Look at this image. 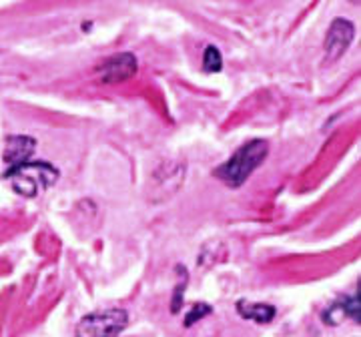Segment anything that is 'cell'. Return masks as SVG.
Returning <instances> with one entry per match:
<instances>
[{
	"label": "cell",
	"instance_id": "cell-7",
	"mask_svg": "<svg viewBox=\"0 0 361 337\" xmlns=\"http://www.w3.org/2000/svg\"><path fill=\"white\" fill-rule=\"evenodd\" d=\"M37 147V141L33 137H24V135H17V137H8L6 139V149H4V161L15 167L24 163Z\"/></svg>",
	"mask_w": 361,
	"mask_h": 337
},
{
	"label": "cell",
	"instance_id": "cell-4",
	"mask_svg": "<svg viewBox=\"0 0 361 337\" xmlns=\"http://www.w3.org/2000/svg\"><path fill=\"white\" fill-rule=\"evenodd\" d=\"M353 33L355 31L349 20L337 19L331 22L327 38H325V60L327 62H335L347 51V46L353 40Z\"/></svg>",
	"mask_w": 361,
	"mask_h": 337
},
{
	"label": "cell",
	"instance_id": "cell-1",
	"mask_svg": "<svg viewBox=\"0 0 361 337\" xmlns=\"http://www.w3.org/2000/svg\"><path fill=\"white\" fill-rule=\"evenodd\" d=\"M267 153H269L267 141H261V139L251 141L239 150H235V155L227 163L215 168V177L227 187H241L249 179V175L265 161Z\"/></svg>",
	"mask_w": 361,
	"mask_h": 337
},
{
	"label": "cell",
	"instance_id": "cell-5",
	"mask_svg": "<svg viewBox=\"0 0 361 337\" xmlns=\"http://www.w3.org/2000/svg\"><path fill=\"white\" fill-rule=\"evenodd\" d=\"M98 73L105 83H123L137 73V58L131 53L114 55L100 64Z\"/></svg>",
	"mask_w": 361,
	"mask_h": 337
},
{
	"label": "cell",
	"instance_id": "cell-9",
	"mask_svg": "<svg viewBox=\"0 0 361 337\" xmlns=\"http://www.w3.org/2000/svg\"><path fill=\"white\" fill-rule=\"evenodd\" d=\"M203 64H205V71L207 73H219L221 67H223V58L217 46H207L205 49V56H203Z\"/></svg>",
	"mask_w": 361,
	"mask_h": 337
},
{
	"label": "cell",
	"instance_id": "cell-2",
	"mask_svg": "<svg viewBox=\"0 0 361 337\" xmlns=\"http://www.w3.org/2000/svg\"><path fill=\"white\" fill-rule=\"evenodd\" d=\"M4 177L10 181V185L19 195L37 197L57 183L58 171L46 161H24L8 168Z\"/></svg>",
	"mask_w": 361,
	"mask_h": 337
},
{
	"label": "cell",
	"instance_id": "cell-10",
	"mask_svg": "<svg viewBox=\"0 0 361 337\" xmlns=\"http://www.w3.org/2000/svg\"><path fill=\"white\" fill-rule=\"evenodd\" d=\"M211 311V305L207 303H197V305H193L191 307V311L187 313V318H185V327H191V325H195V321H199V319H203L205 316H209Z\"/></svg>",
	"mask_w": 361,
	"mask_h": 337
},
{
	"label": "cell",
	"instance_id": "cell-3",
	"mask_svg": "<svg viewBox=\"0 0 361 337\" xmlns=\"http://www.w3.org/2000/svg\"><path fill=\"white\" fill-rule=\"evenodd\" d=\"M127 325L129 313L125 309H107L80 319L76 325V337H116Z\"/></svg>",
	"mask_w": 361,
	"mask_h": 337
},
{
	"label": "cell",
	"instance_id": "cell-8",
	"mask_svg": "<svg viewBox=\"0 0 361 337\" xmlns=\"http://www.w3.org/2000/svg\"><path fill=\"white\" fill-rule=\"evenodd\" d=\"M237 313L255 323H269L275 318V307L269 303H251V301L241 300L237 301Z\"/></svg>",
	"mask_w": 361,
	"mask_h": 337
},
{
	"label": "cell",
	"instance_id": "cell-6",
	"mask_svg": "<svg viewBox=\"0 0 361 337\" xmlns=\"http://www.w3.org/2000/svg\"><path fill=\"white\" fill-rule=\"evenodd\" d=\"M163 175L157 171L152 175V193H159V201L167 199L177 193V189L183 185V179H185V165H179V163H173V165H163Z\"/></svg>",
	"mask_w": 361,
	"mask_h": 337
},
{
	"label": "cell",
	"instance_id": "cell-11",
	"mask_svg": "<svg viewBox=\"0 0 361 337\" xmlns=\"http://www.w3.org/2000/svg\"><path fill=\"white\" fill-rule=\"evenodd\" d=\"M353 2H355V0H353Z\"/></svg>",
	"mask_w": 361,
	"mask_h": 337
}]
</instances>
